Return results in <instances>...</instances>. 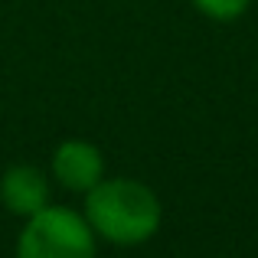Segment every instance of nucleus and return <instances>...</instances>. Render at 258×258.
<instances>
[{"instance_id": "nucleus-4", "label": "nucleus", "mask_w": 258, "mask_h": 258, "mask_svg": "<svg viewBox=\"0 0 258 258\" xmlns=\"http://www.w3.org/2000/svg\"><path fill=\"white\" fill-rule=\"evenodd\" d=\"M0 203L7 213L30 219L52 203V176L33 164H13L0 173Z\"/></svg>"}, {"instance_id": "nucleus-2", "label": "nucleus", "mask_w": 258, "mask_h": 258, "mask_svg": "<svg viewBox=\"0 0 258 258\" xmlns=\"http://www.w3.org/2000/svg\"><path fill=\"white\" fill-rule=\"evenodd\" d=\"M98 235L79 209L49 203L36 216L23 219L13 258H95Z\"/></svg>"}, {"instance_id": "nucleus-1", "label": "nucleus", "mask_w": 258, "mask_h": 258, "mask_svg": "<svg viewBox=\"0 0 258 258\" xmlns=\"http://www.w3.org/2000/svg\"><path fill=\"white\" fill-rule=\"evenodd\" d=\"M82 216L101 242L131 248L151 242L160 232L164 203L154 193V186H147L144 180L105 176L98 186H92L85 193Z\"/></svg>"}, {"instance_id": "nucleus-5", "label": "nucleus", "mask_w": 258, "mask_h": 258, "mask_svg": "<svg viewBox=\"0 0 258 258\" xmlns=\"http://www.w3.org/2000/svg\"><path fill=\"white\" fill-rule=\"evenodd\" d=\"M189 4L213 23H235L248 13L252 0H189Z\"/></svg>"}, {"instance_id": "nucleus-3", "label": "nucleus", "mask_w": 258, "mask_h": 258, "mask_svg": "<svg viewBox=\"0 0 258 258\" xmlns=\"http://www.w3.org/2000/svg\"><path fill=\"white\" fill-rule=\"evenodd\" d=\"M49 176L69 193L85 196L92 186H98L108 176L105 170V154H101L98 144L85 138H66L56 144L49 157Z\"/></svg>"}]
</instances>
